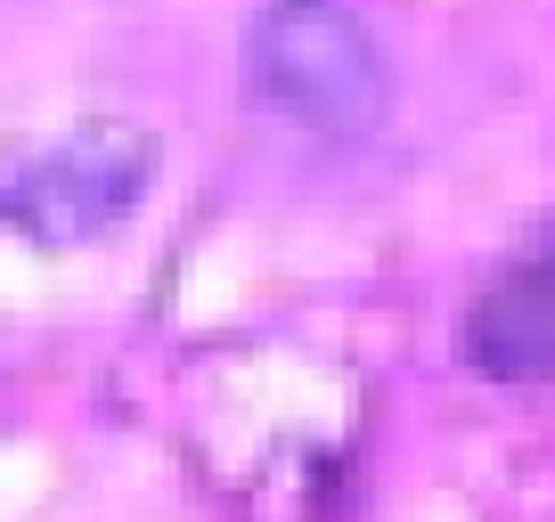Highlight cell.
Instances as JSON below:
<instances>
[{"mask_svg":"<svg viewBox=\"0 0 555 522\" xmlns=\"http://www.w3.org/2000/svg\"><path fill=\"white\" fill-rule=\"evenodd\" d=\"M245 82L311 131H367L384 115V57L335 0H270L245 34Z\"/></svg>","mask_w":555,"mask_h":522,"instance_id":"6da1fadb","label":"cell"},{"mask_svg":"<svg viewBox=\"0 0 555 522\" xmlns=\"http://www.w3.org/2000/svg\"><path fill=\"white\" fill-rule=\"evenodd\" d=\"M156 172V140L139 122H74L57 147H41L17 180H9V221L41 245V253H66V245H99L122 212L139 205Z\"/></svg>","mask_w":555,"mask_h":522,"instance_id":"7a4b0ae2","label":"cell"},{"mask_svg":"<svg viewBox=\"0 0 555 522\" xmlns=\"http://www.w3.org/2000/svg\"><path fill=\"white\" fill-rule=\"evenodd\" d=\"M466 360L506 383L555 376V237L490 278V295L466 311Z\"/></svg>","mask_w":555,"mask_h":522,"instance_id":"3957f363","label":"cell"}]
</instances>
